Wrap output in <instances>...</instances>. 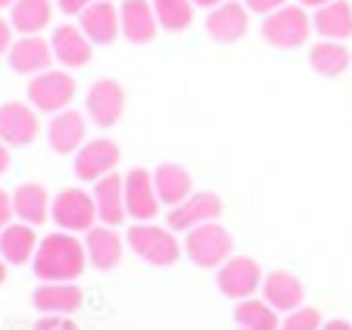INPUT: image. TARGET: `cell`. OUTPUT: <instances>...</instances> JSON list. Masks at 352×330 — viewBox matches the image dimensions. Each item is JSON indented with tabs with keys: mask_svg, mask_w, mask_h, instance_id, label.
<instances>
[{
	"mask_svg": "<svg viewBox=\"0 0 352 330\" xmlns=\"http://www.w3.org/2000/svg\"><path fill=\"white\" fill-rule=\"evenodd\" d=\"M87 268V252L75 234L54 231L38 243V252L32 258V271L41 284H66L78 280Z\"/></svg>",
	"mask_w": 352,
	"mask_h": 330,
	"instance_id": "cell-1",
	"label": "cell"
},
{
	"mask_svg": "<svg viewBox=\"0 0 352 330\" xmlns=\"http://www.w3.org/2000/svg\"><path fill=\"white\" fill-rule=\"evenodd\" d=\"M128 246L138 258H144L146 265H156V268L175 265L184 252V243H178L172 228L153 225V221H138L134 228H128Z\"/></svg>",
	"mask_w": 352,
	"mask_h": 330,
	"instance_id": "cell-2",
	"label": "cell"
},
{
	"mask_svg": "<svg viewBox=\"0 0 352 330\" xmlns=\"http://www.w3.org/2000/svg\"><path fill=\"white\" fill-rule=\"evenodd\" d=\"M231 252H234V237L219 221L193 228L184 237V256L190 258L197 268H221V265L231 258Z\"/></svg>",
	"mask_w": 352,
	"mask_h": 330,
	"instance_id": "cell-3",
	"label": "cell"
},
{
	"mask_svg": "<svg viewBox=\"0 0 352 330\" xmlns=\"http://www.w3.org/2000/svg\"><path fill=\"white\" fill-rule=\"evenodd\" d=\"M309 34H312V19L299 3H287V7L268 13L262 22V38L280 50H293V47L306 44Z\"/></svg>",
	"mask_w": 352,
	"mask_h": 330,
	"instance_id": "cell-4",
	"label": "cell"
},
{
	"mask_svg": "<svg viewBox=\"0 0 352 330\" xmlns=\"http://www.w3.org/2000/svg\"><path fill=\"white\" fill-rule=\"evenodd\" d=\"M50 215L60 225V231L69 234H81L91 231L97 225V203H94V193L81 190V187H66L54 197L50 203Z\"/></svg>",
	"mask_w": 352,
	"mask_h": 330,
	"instance_id": "cell-5",
	"label": "cell"
},
{
	"mask_svg": "<svg viewBox=\"0 0 352 330\" xmlns=\"http://www.w3.org/2000/svg\"><path fill=\"white\" fill-rule=\"evenodd\" d=\"M262 265L250 256H231L221 268H215V284H219V293L234 302L240 299L256 296V290H262Z\"/></svg>",
	"mask_w": 352,
	"mask_h": 330,
	"instance_id": "cell-6",
	"label": "cell"
},
{
	"mask_svg": "<svg viewBox=\"0 0 352 330\" xmlns=\"http://www.w3.org/2000/svg\"><path fill=\"white\" fill-rule=\"evenodd\" d=\"M75 100V78L69 72H56V69H47V72L34 75L28 81V103L38 109V113H63L69 109V103Z\"/></svg>",
	"mask_w": 352,
	"mask_h": 330,
	"instance_id": "cell-7",
	"label": "cell"
},
{
	"mask_svg": "<svg viewBox=\"0 0 352 330\" xmlns=\"http://www.w3.org/2000/svg\"><path fill=\"white\" fill-rule=\"evenodd\" d=\"M85 109H87L94 125L113 128L116 122L122 119V113H125V87L113 78L94 81L87 97H85Z\"/></svg>",
	"mask_w": 352,
	"mask_h": 330,
	"instance_id": "cell-8",
	"label": "cell"
},
{
	"mask_svg": "<svg viewBox=\"0 0 352 330\" xmlns=\"http://www.w3.org/2000/svg\"><path fill=\"white\" fill-rule=\"evenodd\" d=\"M119 144L109 138H97V140H85L78 153H75V178L78 181H100L113 175V168L119 165Z\"/></svg>",
	"mask_w": 352,
	"mask_h": 330,
	"instance_id": "cell-9",
	"label": "cell"
},
{
	"mask_svg": "<svg viewBox=\"0 0 352 330\" xmlns=\"http://www.w3.org/2000/svg\"><path fill=\"white\" fill-rule=\"evenodd\" d=\"M41 134V122H38V109L25 106L19 100L0 106V140L7 146H28L34 144V138Z\"/></svg>",
	"mask_w": 352,
	"mask_h": 330,
	"instance_id": "cell-10",
	"label": "cell"
},
{
	"mask_svg": "<svg viewBox=\"0 0 352 330\" xmlns=\"http://www.w3.org/2000/svg\"><path fill=\"white\" fill-rule=\"evenodd\" d=\"M221 199L215 197L212 190H199V193H190V197L184 199L181 206H175L172 212H168V225L166 228H172L175 234L178 231H193V228H199V225H209V221H215V218L221 215Z\"/></svg>",
	"mask_w": 352,
	"mask_h": 330,
	"instance_id": "cell-11",
	"label": "cell"
},
{
	"mask_svg": "<svg viewBox=\"0 0 352 330\" xmlns=\"http://www.w3.org/2000/svg\"><path fill=\"white\" fill-rule=\"evenodd\" d=\"M160 197H156L153 175L146 168H131L125 175V212L134 221H153L160 212Z\"/></svg>",
	"mask_w": 352,
	"mask_h": 330,
	"instance_id": "cell-12",
	"label": "cell"
},
{
	"mask_svg": "<svg viewBox=\"0 0 352 330\" xmlns=\"http://www.w3.org/2000/svg\"><path fill=\"white\" fill-rule=\"evenodd\" d=\"M78 28L87 34L91 44H100V47L113 44L122 34L119 7H116L113 0H97V3H91V7L78 16Z\"/></svg>",
	"mask_w": 352,
	"mask_h": 330,
	"instance_id": "cell-13",
	"label": "cell"
},
{
	"mask_svg": "<svg viewBox=\"0 0 352 330\" xmlns=\"http://www.w3.org/2000/svg\"><path fill=\"white\" fill-rule=\"evenodd\" d=\"M10 60V69L19 75H41L50 69V60H54V47L47 44L44 38H38V34H22L19 41H13V47H10L7 53Z\"/></svg>",
	"mask_w": 352,
	"mask_h": 330,
	"instance_id": "cell-14",
	"label": "cell"
},
{
	"mask_svg": "<svg viewBox=\"0 0 352 330\" xmlns=\"http://www.w3.org/2000/svg\"><path fill=\"white\" fill-rule=\"evenodd\" d=\"M246 25H250V13H246V7L240 0H225L215 10H209L206 32L219 44H237L246 34Z\"/></svg>",
	"mask_w": 352,
	"mask_h": 330,
	"instance_id": "cell-15",
	"label": "cell"
},
{
	"mask_svg": "<svg viewBox=\"0 0 352 330\" xmlns=\"http://www.w3.org/2000/svg\"><path fill=\"white\" fill-rule=\"evenodd\" d=\"M85 134H87L85 116L75 113V109H63L47 125V144H50L54 153L69 156V153H78L85 146Z\"/></svg>",
	"mask_w": 352,
	"mask_h": 330,
	"instance_id": "cell-16",
	"label": "cell"
},
{
	"mask_svg": "<svg viewBox=\"0 0 352 330\" xmlns=\"http://www.w3.org/2000/svg\"><path fill=\"white\" fill-rule=\"evenodd\" d=\"M262 299H265L268 305H272L274 311H293L302 305V299H306V284L293 274V271H272V274H265V280H262Z\"/></svg>",
	"mask_w": 352,
	"mask_h": 330,
	"instance_id": "cell-17",
	"label": "cell"
},
{
	"mask_svg": "<svg viewBox=\"0 0 352 330\" xmlns=\"http://www.w3.org/2000/svg\"><path fill=\"white\" fill-rule=\"evenodd\" d=\"M85 302V293L75 280L66 284H38V290L32 293V305L41 315H75Z\"/></svg>",
	"mask_w": 352,
	"mask_h": 330,
	"instance_id": "cell-18",
	"label": "cell"
},
{
	"mask_svg": "<svg viewBox=\"0 0 352 330\" xmlns=\"http://www.w3.org/2000/svg\"><path fill=\"white\" fill-rule=\"evenodd\" d=\"M94 203H97V218L100 225H122L125 221V178L122 175H107V178L94 181Z\"/></svg>",
	"mask_w": 352,
	"mask_h": 330,
	"instance_id": "cell-19",
	"label": "cell"
},
{
	"mask_svg": "<svg viewBox=\"0 0 352 330\" xmlns=\"http://www.w3.org/2000/svg\"><path fill=\"white\" fill-rule=\"evenodd\" d=\"M50 47H54V60H60L66 69L87 66L94 56V44L87 41V34L75 25H56L54 38H50Z\"/></svg>",
	"mask_w": 352,
	"mask_h": 330,
	"instance_id": "cell-20",
	"label": "cell"
},
{
	"mask_svg": "<svg viewBox=\"0 0 352 330\" xmlns=\"http://www.w3.org/2000/svg\"><path fill=\"white\" fill-rule=\"evenodd\" d=\"M119 16H122V34H125V41H131V44H150L156 38L160 22H156L150 0H122Z\"/></svg>",
	"mask_w": 352,
	"mask_h": 330,
	"instance_id": "cell-21",
	"label": "cell"
},
{
	"mask_svg": "<svg viewBox=\"0 0 352 330\" xmlns=\"http://www.w3.org/2000/svg\"><path fill=\"white\" fill-rule=\"evenodd\" d=\"M85 252L87 265L97 271H113L122 262V237L109 225H94L85 234Z\"/></svg>",
	"mask_w": 352,
	"mask_h": 330,
	"instance_id": "cell-22",
	"label": "cell"
},
{
	"mask_svg": "<svg viewBox=\"0 0 352 330\" xmlns=\"http://www.w3.org/2000/svg\"><path fill=\"white\" fill-rule=\"evenodd\" d=\"M153 184H156V197L162 206H181L187 197L193 193V178L184 165L178 162H162L153 172Z\"/></svg>",
	"mask_w": 352,
	"mask_h": 330,
	"instance_id": "cell-23",
	"label": "cell"
},
{
	"mask_svg": "<svg viewBox=\"0 0 352 330\" xmlns=\"http://www.w3.org/2000/svg\"><path fill=\"white\" fill-rule=\"evenodd\" d=\"M38 234H34L32 225H22V221H13L0 231V258L7 265H25L34 258L38 252Z\"/></svg>",
	"mask_w": 352,
	"mask_h": 330,
	"instance_id": "cell-24",
	"label": "cell"
},
{
	"mask_svg": "<svg viewBox=\"0 0 352 330\" xmlns=\"http://www.w3.org/2000/svg\"><path fill=\"white\" fill-rule=\"evenodd\" d=\"M13 212L22 225H44L50 215V193L44 190V184H19L13 190Z\"/></svg>",
	"mask_w": 352,
	"mask_h": 330,
	"instance_id": "cell-25",
	"label": "cell"
},
{
	"mask_svg": "<svg viewBox=\"0 0 352 330\" xmlns=\"http://www.w3.org/2000/svg\"><path fill=\"white\" fill-rule=\"evenodd\" d=\"M312 28L321 34V41H346L352 34V7L346 0H333L327 7L315 10Z\"/></svg>",
	"mask_w": 352,
	"mask_h": 330,
	"instance_id": "cell-26",
	"label": "cell"
},
{
	"mask_svg": "<svg viewBox=\"0 0 352 330\" xmlns=\"http://www.w3.org/2000/svg\"><path fill=\"white\" fill-rule=\"evenodd\" d=\"M54 7L50 0H16L10 7V25L19 34H38L50 25Z\"/></svg>",
	"mask_w": 352,
	"mask_h": 330,
	"instance_id": "cell-27",
	"label": "cell"
},
{
	"mask_svg": "<svg viewBox=\"0 0 352 330\" xmlns=\"http://www.w3.org/2000/svg\"><path fill=\"white\" fill-rule=\"evenodd\" d=\"M234 324L240 330H280V318L265 299H240L234 305Z\"/></svg>",
	"mask_w": 352,
	"mask_h": 330,
	"instance_id": "cell-28",
	"label": "cell"
},
{
	"mask_svg": "<svg viewBox=\"0 0 352 330\" xmlns=\"http://www.w3.org/2000/svg\"><path fill=\"white\" fill-rule=\"evenodd\" d=\"M309 66L318 75H324V78H337V75H343L349 69V50L340 41H318L309 50Z\"/></svg>",
	"mask_w": 352,
	"mask_h": 330,
	"instance_id": "cell-29",
	"label": "cell"
},
{
	"mask_svg": "<svg viewBox=\"0 0 352 330\" xmlns=\"http://www.w3.org/2000/svg\"><path fill=\"white\" fill-rule=\"evenodd\" d=\"M153 13L160 28L166 32H184L193 22V3L190 0H153Z\"/></svg>",
	"mask_w": 352,
	"mask_h": 330,
	"instance_id": "cell-30",
	"label": "cell"
},
{
	"mask_svg": "<svg viewBox=\"0 0 352 330\" xmlns=\"http://www.w3.org/2000/svg\"><path fill=\"white\" fill-rule=\"evenodd\" d=\"M321 311L309 309V305H299V309L287 311L284 321H280V330H321Z\"/></svg>",
	"mask_w": 352,
	"mask_h": 330,
	"instance_id": "cell-31",
	"label": "cell"
},
{
	"mask_svg": "<svg viewBox=\"0 0 352 330\" xmlns=\"http://www.w3.org/2000/svg\"><path fill=\"white\" fill-rule=\"evenodd\" d=\"M32 330H78L72 315H41Z\"/></svg>",
	"mask_w": 352,
	"mask_h": 330,
	"instance_id": "cell-32",
	"label": "cell"
},
{
	"mask_svg": "<svg viewBox=\"0 0 352 330\" xmlns=\"http://www.w3.org/2000/svg\"><path fill=\"white\" fill-rule=\"evenodd\" d=\"M243 7L250 10V13H259V16H268L274 13V10L287 7V0H243Z\"/></svg>",
	"mask_w": 352,
	"mask_h": 330,
	"instance_id": "cell-33",
	"label": "cell"
},
{
	"mask_svg": "<svg viewBox=\"0 0 352 330\" xmlns=\"http://www.w3.org/2000/svg\"><path fill=\"white\" fill-rule=\"evenodd\" d=\"M13 218H16V212H13V193L0 190V231H3L7 225H13Z\"/></svg>",
	"mask_w": 352,
	"mask_h": 330,
	"instance_id": "cell-34",
	"label": "cell"
},
{
	"mask_svg": "<svg viewBox=\"0 0 352 330\" xmlns=\"http://www.w3.org/2000/svg\"><path fill=\"white\" fill-rule=\"evenodd\" d=\"M91 3H97V0H56V7H60L66 16H81Z\"/></svg>",
	"mask_w": 352,
	"mask_h": 330,
	"instance_id": "cell-35",
	"label": "cell"
},
{
	"mask_svg": "<svg viewBox=\"0 0 352 330\" xmlns=\"http://www.w3.org/2000/svg\"><path fill=\"white\" fill-rule=\"evenodd\" d=\"M10 47H13V25L0 16V53H10Z\"/></svg>",
	"mask_w": 352,
	"mask_h": 330,
	"instance_id": "cell-36",
	"label": "cell"
},
{
	"mask_svg": "<svg viewBox=\"0 0 352 330\" xmlns=\"http://www.w3.org/2000/svg\"><path fill=\"white\" fill-rule=\"evenodd\" d=\"M321 330H352V321H343V318H333V321H324Z\"/></svg>",
	"mask_w": 352,
	"mask_h": 330,
	"instance_id": "cell-37",
	"label": "cell"
},
{
	"mask_svg": "<svg viewBox=\"0 0 352 330\" xmlns=\"http://www.w3.org/2000/svg\"><path fill=\"white\" fill-rule=\"evenodd\" d=\"M7 168H10V146L0 140V175L7 172Z\"/></svg>",
	"mask_w": 352,
	"mask_h": 330,
	"instance_id": "cell-38",
	"label": "cell"
},
{
	"mask_svg": "<svg viewBox=\"0 0 352 330\" xmlns=\"http://www.w3.org/2000/svg\"><path fill=\"white\" fill-rule=\"evenodd\" d=\"M327 3H333V0H299V7H315V10L327 7Z\"/></svg>",
	"mask_w": 352,
	"mask_h": 330,
	"instance_id": "cell-39",
	"label": "cell"
},
{
	"mask_svg": "<svg viewBox=\"0 0 352 330\" xmlns=\"http://www.w3.org/2000/svg\"><path fill=\"white\" fill-rule=\"evenodd\" d=\"M193 7H206V10H215L219 3H225V0H190Z\"/></svg>",
	"mask_w": 352,
	"mask_h": 330,
	"instance_id": "cell-40",
	"label": "cell"
},
{
	"mask_svg": "<svg viewBox=\"0 0 352 330\" xmlns=\"http://www.w3.org/2000/svg\"><path fill=\"white\" fill-rule=\"evenodd\" d=\"M3 280H7V262L0 258V284H3Z\"/></svg>",
	"mask_w": 352,
	"mask_h": 330,
	"instance_id": "cell-41",
	"label": "cell"
},
{
	"mask_svg": "<svg viewBox=\"0 0 352 330\" xmlns=\"http://www.w3.org/2000/svg\"><path fill=\"white\" fill-rule=\"evenodd\" d=\"M16 0H0V10H7V7H13Z\"/></svg>",
	"mask_w": 352,
	"mask_h": 330,
	"instance_id": "cell-42",
	"label": "cell"
}]
</instances>
